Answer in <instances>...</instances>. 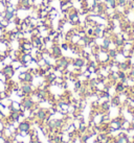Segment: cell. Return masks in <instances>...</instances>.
I'll return each instance as SVG.
<instances>
[{"label": "cell", "instance_id": "cell-1", "mask_svg": "<svg viewBox=\"0 0 134 143\" xmlns=\"http://www.w3.org/2000/svg\"><path fill=\"white\" fill-rule=\"evenodd\" d=\"M47 116H48V111L45 110V109H39V110L37 111V115H36V117H37L40 121L46 120Z\"/></svg>", "mask_w": 134, "mask_h": 143}, {"label": "cell", "instance_id": "cell-3", "mask_svg": "<svg viewBox=\"0 0 134 143\" xmlns=\"http://www.w3.org/2000/svg\"><path fill=\"white\" fill-rule=\"evenodd\" d=\"M18 129H19V131L22 132V133H27L31 130V124H29L28 121H22V122H20Z\"/></svg>", "mask_w": 134, "mask_h": 143}, {"label": "cell", "instance_id": "cell-7", "mask_svg": "<svg viewBox=\"0 0 134 143\" xmlns=\"http://www.w3.org/2000/svg\"><path fill=\"white\" fill-rule=\"evenodd\" d=\"M62 141H63V140H62V136L60 135H58V136H55V139H53V142H55V143H62Z\"/></svg>", "mask_w": 134, "mask_h": 143}, {"label": "cell", "instance_id": "cell-11", "mask_svg": "<svg viewBox=\"0 0 134 143\" xmlns=\"http://www.w3.org/2000/svg\"><path fill=\"white\" fill-rule=\"evenodd\" d=\"M61 47H62V48H63L64 50H67V49L69 48V46H68V44H66V43H63V44H62V45H61Z\"/></svg>", "mask_w": 134, "mask_h": 143}, {"label": "cell", "instance_id": "cell-9", "mask_svg": "<svg viewBox=\"0 0 134 143\" xmlns=\"http://www.w3.org/2000/svg\"><path fill=\"white\" fill-rule=\"evenodd\" d=\"M80 88H81V81L77 80V81L75 83V89H76V90H79Z\"/></svg>", "mask_w": 134, "mask_h": 143}, {"label": "cell", "instance_id": "cell-8", "mask_svg": "<svg viewBox=\"0 0 134 143\" xmlns=\"http://www.w3.org/2000/svg\"><path fill=\"white\" fill-rule=\"evenodd\" d=\"M49 3H50V1H49V0H42V1H41V4L43 5V6H49Z\"/></svg>", "mask_w": 134, "mask_h": 143}, {"label": "cell", "instance_id": "cell-5", "mask_svg": "<svg viewBox=\"0 0 134 143\" xmlns=\"http://www.w3.org/2000/svg\"><path fill=\"white\" fill-rule=\"evenodd\" d=\"M84 64H85V61L83 60V58H81V57H78V58H76V60L73 61V66L78 67V68H81L82 66H84Z\"/></svg>", "mask_w": 134, "mask_h": 143}, {"label": "cell", "instance_id": "cell-2", "mask_svg": "<svg viewBox=\"0 0 134 143\" xmlns=\"http://www.w3.org/2000/svg\"><path fill=\"white\" fill-rule=\"evenodd\" d=\"M22 106L25 108V110H32L35 106V103L32 98H23L22 100Z\"/></svg>", "mask_w": 134, "mask_h": 143}, {"label": "cell", "instance_id": "cell-4", "mask_svg": "<svg viewBox=\"0 0 134 143\" xmlns=\"http://www.w3.org/2000/svg\"><path fill=\"white\" fill-rule=\"evenodd\" d=\"M21 89L23 90V92L25 93V95H26V94H31L32 92H33V88H32V86L29 85V83H23Z\"/></svg>", "mask_w": 134, "mask_h": 143}, {"label": "cell", "instance_id": "cell-10", "mask_svg": "<svg viewBox=\"0 0 134 143\" xmlns=\"http://www.w3.org/2000/svg\"><path fill=\"white\" fill-rule=\"evenodd\" d=\"M117 2H118V6H124L126 4V0H117Z\"/></svg>", "mask_w": 134, "mask_h": 143}, {"label": "cell", "instance_id": "cell-6", "mask_svg": "<svg viewBox=\"0 0 134 143\" xmlns=\"http://www.w3.org/2000/svg\"><path fill=\"white\" fill-rule=\"evenodd\" d=\"M107 7H115L116 5V0H106Z\"/></svg>", "mask_w": 134, "mask_h": 143}]
</instances>
